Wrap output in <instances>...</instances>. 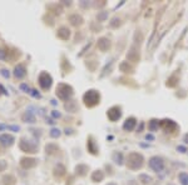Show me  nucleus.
Returning a JSON list of instances; mask_svg holds the SVG:
<instances>
[{
	"label": "nucleus",
	"mask_w": 188,
	"mask_h": 185,
	"mask_svg": "<svg viewBox=\"0 0 188 185\" xmlns=\"http://www.w3.org/2000/svg\"><path fill=\"white\" fill-rule=\"evenodd\" d=\"M57 96L60 99V100H64V102H68L72 96H73V88L68 84H58L57 86Z\"/></svg>",
	"instance_id": "f257e3e1"
},
{
	"label": "nucleus",
	"mask_w": 188,
	"mask_h": 185,
	"mask_svg": "<svg viewBox=\"0 0 188 185\" xmlns=\"http://www.w3.org/2000/svg\"><path fill=\"white\" fill-rule=\"evenodd\" d=\"M99 92L96 91V90H88L87 92L84 94L83 96V100H84V104L92 108V106H96L97 104H99Z\"/></svg>",
	"instance_id": "f03ea898"
},
{
	"label": "nucleus",
	"mask_w": 188,
	"mask_h": 185,
	"mask_svg": "<svg viewBox=\"0 0 188 185\" xmlns=\"http://www.w3.org/2000/svg\"><path fill=\"white\" fill-rule=\"evenodd\" d=\"M127 164H128V168H131V169H139L143 165V156L138 153H132L128 156Z\"/></svg>",
	"instance_id": "7ed1b4c3"
},
{
	"label": "nucleus",
	"mask_w": 188,
	"mask_h": 185,
	"mask_svg": "<svg viewBox=\"0 0 188 185\" xmlns=\"http://www.w3.org/2000/svg\"><path fill=\"white\" fill-rule=\"evenodd\" d=\"M38 81H39L40 88H41V89H44V90L49 89L50 86H52V84H53V79H52V77H50V75H49L47 71L40 73L39 78H38Z\"/></svg>",
	"instance_id": "20e7f679"
},
{
	"label": "nucleus",
	"mask_w": 188,
	"mask_h": 185,
	"mask_svg": "<svg viewBox=\"0 0 188 185\" xmlns=\"http://www.w3.org/2000/svg\"><path fill=\"white\" fill-rule=\"evenodd\" d=\"M19 146L20 149L24 151V153H37V145L34 143L29 141V140H25V139H21L20 143H19Z\"/></svg>",
	"instance_id": "39448f33"
},
{
	"label": "nucleus",
	"mask_w": 188,
	"mask_h": 185,
	"mask_svg": "<svg viewBox=\"0 0 188 185\" xmlns=\"http://www.w3.org/2000/svg\"><path fill=\"white\" fill-rule=\"evenodd\" d=\"M149 166L154 171L159 173V171H162V170L164 169V163H163V160H162L160 158L153 156V158H151V160H149Z\"/></svg>",
	"instance_id": "423d86ee"
},
{
	"label": "nucleus",
	"mask_w": 188,
	"mask_h": 185,
	"mask_svg": "<svg viewBox=\"0 0 188 185\" xmlns=\"http://www.w3.org/2000/svg\"><path fill=\"white\" fill-rule=\"evenodd\" d=\"M107 115H108V119H109L110 121H115V120H118L119 118H121V115H122L121 108H118V106L110 108L109 110H108V113H107Z\"/></svg>",
	"instance_id": "0eeeda50"
},
{
	"label": "nucleus",
	"mask_w": 188,
	"mask_h": 185,
	"mask_svg": "<svg viewBox=\"0 0 188 185\" xmlns=\"http://www.w3.org/2000/svg\"><path fill=\"white\" fill-rule=\"evenodd\" d=\"M38 160L33 158H21L20 159V165L24 168V169H30V168H34L37 165Z\"/></svg>",
	"instance_id": "6e6552de"
},
{
	"label": "nucleus",
	"mask_w": 188,
	"mask_h": 185,
	"mask_svg": "<svg viewBox=\"0 0 188 185\" xmlns=\"http://www.w3.org/2000/svg\"><path fill=\"white\" fill-rule=\"evenodd\" d=\"M14 141H15V139L10 134H2V135H0V144L4 146H11L14 144Z\"/></svg>",
	"instance_id": "1a4fd4ad"
},
{
	"label": "nucleus",
	"mask_w": 188,
	"mask_h": 185,
	"mask_svg": "<svg viewBox=\"0 0 188 185\" xmlns=\"http://www.w3.org/2000/svg\"><path fill=\"white\" fill-rule=\"evenodd\" d=\"M25 75H27V69H25V66L23 64H18L14 69V77L16 79H23Z\"/></svg>",
	"instance_id": "9d476101"
},
{
	"label": "nucleus",
	"mask_w": 188,
	"mask_h": 185,
	"mask_svg": "<svg viewBox=\"0 0 188 185\" xmlns=\"http://www.w3.org/2000/svg\"><path fill=\"white\" fill-rule=\"evenodd\" d=\"M57 35H58V38H60L63 40H68V39H69V36H70V31H69V29H68V28L63 27V28H60L58 30Z\"/></svg>",
	"instance_id": "9b49d317"
},
{
	"label": "nucleus",
	"mask_w": 188,
	"mask_h": 185,
	"mask_svg": "<svg viewBox=\"0 0 188 185\" xmlns=\"http://www.w3.org/2000/svg\"><path fill=\"white\" fill-rule=\"evenodd\" d=\"M135 125H137L135 119H134V118H129V119H127L125 123L123 124V129H124V130H128V131H131V130L134 129Z\"/></svg>",
	"instance_id": "f8f14e48"
},
{
	"label": "nucleus",
	"mask_w": 188,
	"mask_h": 185,
	"mask_svg": "<svg viewBox=\"0 0 188 185\" xmlns=\"http://www.w3.org/2000/svg\"><path fill=\"white\" fill-rule=\"evenodd\" d=\"M110 46V43H109V40L105 39V38H102L98 40V49L102 50V52H105V50H108Z\"/></svg>",
	"instance_id": "ddd939ff"
},
{
	"label": "nucleus",
	"mask_w": 188,
	"mask_h": 185,
	"mask_svg": "<svg viewBox=\"0 0 188 185\" xmlns=\"http://www.w3.org/2000/svg\"><path fill=\"white\" fill-rule=\"evenodd\" d=\"M104 178V174L102 170H97V171H94L93 175H92V180L93 181H102Z\"/></svg>",
	"instance_id": "4468645a"
},
{
	"label": "nucleus",
	"mask_w": 188,
	"mask_h": 185,
	"mask_svg": "<svg viewBox=\"0 0 188 185\" xmlns=\"http://www.w3.org/2000/svg\"><path fill=\"white\" fill-rule=\"evenodd\" d=\"M23 120L25 123H35V116L33 115L31 111H27V113L23 115Z\"/></svg>",
	"instance_id": "2eb2a0df"
},
{
	"label": "nucleus",
	"mask_w": 188,
	"mask_h": 185,
	"mask_svg": "<svg viewBox=\"0 0 188 185\" xmlns=\"http://www.w3.org/2000/svg\"><path fill=\"white\" fill-rule=\"evenodd\" d=\"M64 173H65V168L62 164H59L55 169H54V174L57 176H62V175H64Z\"/></svg>",
	"instance_id": "dca6fc26"
},
{
	"label": "nucleus",
	"mask_w": 188,
	"mask_h": 185,
	"mask_svg": "<svg viewBox=\"0 0 188 185\" xmlns=\"http://www.w3.org/2000/svg\"><path fill=\"white\" fill-rule=\"evenodd\" d=\"M179 181H181L182 185H188V174L187 173L179 174Z\"/></svg>",
	"instance_id": "f3484780"
},
{
	"label": "nucleus",
	"mask_w": 188,
	"mask_h": 185,
	"mask_svg": "<svg viewBox=\"0 0 188 185\" xmlns=\"http://www.w3.org/2000/svg\"><path fill=\"white\" fill-rule=\"evenodd\" d=\"M69 19H70V21H72L73 25H79V24H82V18H80V16H78V15H72Z\"/></svg>",
	"instance_id": "a211bd4d"
},
{
	"label": "nucleus",
	"mask_w": 188,
	"mask_h": 185,
	"mask_svg": "<svg viewBox=\"0 0 188 185\" xmlns=\"http://www.w3.org/2000/svg\"><path fill=\"white\" fill-rule=\"evenodd\" d=\"M4 185H11L15 183V179L13 175H8V176H4Z\"/></svg>",
	"instance_id": "6ab92c4d"
},
{
	"label": "nucleus",
	"mask_w": 188,
	"mask_h": 185,
	"mask_svg": "<svg viewBox=\"0 0 188 185\" xmlns=\"http://www.w3.org/2000/svg\"><path fill=\"white\" fill-rule=\"evenodd\" d=\"M88 149H89V151H90L92 154H97V151H98V149L96 148V145H94V141L92 139L88 141Z\"/></svg>",
	"instance_id": "aec40b11"
},
{
	"label": "nucleus",
	"mask_w": 188,
	"mask_h": 185,
	"mask_svg": "<svg viewBox=\"0 0 188 185\" xmlns=\"http://www.w3.org/2000/svg\"><path fill=\"white\" fill-rule=\"evenodd\" d=\"M45 149H47V153H49V154H53L54 151H58V146L54 144H48Z\"/></svg>",
	"instance_id": "412c9836"
},
{
	"label": "nucleus",
	"mask_w": 188,
	"mask_h": 185,
	"mask_svg": "<svg viewBox=\"0 0 188 185\" xmlns=\"http://www.w3.org/2000/svg\"><path fill=\"white\" fill-rule=\"evenodd\" d=\"M87 170H88V168L85 165H78L76 166V173H78L79 175H84Z\"/></svg>",
	"instance_id": "4be33fe9"
},
{
	"label": "nucleus",
	"mask_w": 188,
	"mask_h": 185,
	"mask_svg": "<svg viewBox=\"0 0 188 185\" xmlns=\"http://www.w3.org/2000/svg\"><path fill=\"white\" fill-rule=\"evenodd\" d=\"M113 160L117 163V164H122V154L121 153H115L113 155Z\"/></svg>",
	"instance_id": "5701e85b"
},
{
	"label": "nucleus",
	"mask_w": 188,
	"mask_h": 185,
	"mask_svg": "<svg viewBox=\"0 0 188 185\" xmlns=\"http://www.w3.org/2000/svg\"><path fill=\"white\" fill-rule=\"evenodd\" d=\"M59 135H60V131H59L58 129H52V130H50V136H52V138H59Z\"/></svg>",
	"instance_id": "b1692460"
},
{
	"label": "nucleus",
	"mask_w": 188,
	"mask_h": 185,
	"mask_svg": "<svg viewBox=\"0 0 188 185\" xmlns=\"http://www.w3.org/2000/svg\"><path fill=\"white\" fill-rule=\"evenodd\" d=\"M157 127H158V121H157V120H152L151 124H149V129H151L152 131H154V130L157 129Z\"/></svg>",
	"instance_id": "393cba45"
},
{
	"label": "nucleus",
	"mask_w": 188,
	"mask_h": 185,
	"mask_svg": "<svg viewBox=\"0 0 188 185\" xmlns=\"http://www.w3.org/2000/svg\"><path fill=\"white\" fill-rule=\"evenodd\" d=\"M20 89H21L23 91H25V92H30V91H31L30 88L27 85V84H20Z\"/></svg>",
	"instance_id": "a878e982"
},
{
	"label": "nucleus",
	"mask_w": 188,
	"mask_h": 185,
	"mask_svg": "<svg viewBox=\"0 0 188 185\" xmlns=\"http://www.w3.org/2000/svg\"><path fill=\"white\" fill-rule=\"evenodd\" d=\"M6 169V163L4 160H0V171H4Z\"/></svg>",
	"instance_id": "bb28decb"
},
{
	"label": "nucleus",
	"mask_w": 188,
	"mask_h": 185,
	"mask_svg": "<svg viewBox=\"0 0 188 185\" xmlns=\"http://www.w3.org/2000/svg\"><path fill=\"white\" fill-rule=\"evenodd\" d=\"M139 178H141V180H146L144 183H149L151 181V178H149V176H147V175H141Z\"/></svg>",
	"instance_id": "cd10ccee"
},
{
	"label": "nucleus",
	"mask_w": 188,
	"mask_h": 185,
	"mask_svg": "<svg viewBox=\"0 0 188 185\" xmlns=\"http://www.w3.org/2000/svg\"><path fill=\"white\" fill-rule=\"evenodd\" d=\"M2 74L4 75L5 78H9V75H10V74H9V71H8V70H2Z\"/></svg>",
	"instance_id": "c85d7f7f"
},
{
	"label": "nucleus",
	"mask_w": 188,
	"mask_h": 185,
	"mask_svg": "<svg viewBox=\"0 0 188 185\" xmlns=\"http://www.w3.org/2000/svg\"><path fill=\"white\" fill-rule=\"evenodd\" d=\"M184 140H186V143H188V135H186V138H184Z\"/></svg>",
	"instance_id": "c756f323"
},
{
	"label": "nucleus",
	"mask_w": 188,
	"mask_h": 185,
	"mask_svg": "<svg viewBox=\"0 0 188 185\" xmlns=\"http://www.w3.org/2000/svg\"><path fill=\"white\" fill-rule=\"evenodd\" d=\"M108 185H117V184H114V183H109Z\"/></svg>",
	"instance_id": "7c9ffc66"
}]
</instances>
